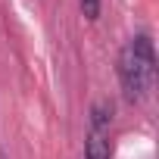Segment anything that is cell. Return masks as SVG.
<instances>
[{
    "label": "cell",
    "instance_id": "cell-1",
    "mask_svg": "<svg viewBox=\"0 0 159 159\" xmlns=\"http://www.w3.org/2000/svg\"><path fill=\"white\" fill-rule=\"evenodd\" d=\"M119 81L128 103H140L150 97L156 81V50L150 34H134L119 53Z\"/></svg>",
    "mask_w": 159,
    "mask_h": 159
},
{
    "label": "cell",
    "instance_id": "cell-3",
    "mask_svg": "<svg viewBox=\"0 0 159 159\" xmlns=\"http://www.w3.org/2000/svg\"><path fill=\"white\" fill-rule=\"evenodd\" d=\"M78 10L88 22H94V19H100V0H78Z\"/></svg>",
    "mask_w": 159,
    "mask_h": 159
},
{
    "label": "cell",
    "instance_id": "cell-4",
    "mask_svg": "<svg viewBox=\"0 0 159 159\" xmlns=\"http://www.w3.org/2000/svg\"><path fill=\"white\" fill-rule=\"evenodd\" d=\"M0 159H3V153H0Z\"/></svg>",
    "mask_w": 159,
    "mask_h": 159
},
{
    "label": "cell",
    "instance_id": "cell-2",
    "mask_svg": "<svg viewBox=\"0 0 159 159\" xmlns=\"http://www.w3.org/2000/svg\"><path fill=\"white\" fill-rule=\"evenodd\" d=\"M109 125H112V103H109V100H97V103L91 106V119H88L84 159H109V156H112Z\"/></svg>",
    "mask_w": 159,
    "mask_h": 159
}]
</instances>
